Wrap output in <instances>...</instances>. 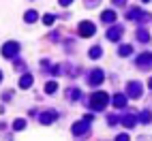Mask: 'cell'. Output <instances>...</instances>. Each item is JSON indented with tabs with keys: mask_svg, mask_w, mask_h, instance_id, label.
I'll return each instance as SVG.
<instances>
[{
	"mask_svg": "<svg viewBox=\"0 0 152 141\" xmlns=\"http://www.w3.org/2000/svg\"><path fill=\"white\" fill-rule=\"evenodd\" d=\"M107 103H109V96L105 92H96V94H92V98H90V107L92 109H103Z\"/></svg>",
	"mask_w": 152,
	"mask_h": 141,
	"instance_id": "6da1fadb",
	"label": "cell"
},
{
	"mask_svg": "<svg viewBox=\"0 0 152 141\" xmlns=\"http://www.w3.org/2000/svg\"><path fill=\"white\" fill-rule=\"evenodd\" d=\"M79 34H82V36H92L94 34V26L90 22H82V26H79Z\"/></svg>",
	"mask_w": 152,
	"mask_h": 141,
	"instance_id": "7a4b0ae2",
	"label": "cell"
},
{
	"mask_svg": "<svg viewBox=\"0 0 152 141\" xmlns=\"http://www.w3.org/2000/svg\"><path fill=\"white\" fill-rule=\"evenodd\" d=\"M90 120H92V118L86 116V118H84V122H79V124L73 126V133H75V135H84V133H86V128H88V122H90Z\"/></svg>",
	"mask_w": 152,
	"mask_h": 141,
	"instance_id": "3957f363",
	"label": "cell"
},
{
	"mask_svg": "<svg viewBox=\"0 0 152 141\" xmlns=\"http://www.w3.org/2000/svg\"><path fill=\"white\" fill-rule=\"evenodd\" d=\"M17 49H19V45H15V43H7V45H4V49H2V54H4L7 58H11V56L17 52Z\"/></svg>",
	"mask_w": 152,
	"mask_h": 141,
	"instance_id": "277c9868",
	"label": "cell"
},
{
	"mask_svg": "<svg viewBox=\"0 0 152 141\" xmlns=\"http://www.w3.org/2000/svg\"><path fill=\"white\" fill-rule=\"evenodd\" d=\"M101 81H103V70H94V73L90 75V84H92V86H99Z\"/></svg>",
	"mask_w": 152,
	"mask_h": 141,
	"instance_id": "5b68a950",
	"label": "cell"
},
{
	"mask_svg": "<svg viewBox=\"0 0 152 141\" xmlns=\"http://www.w3.org/2000/svg\"><path fill=\"white\" fill-rule=\"evenodd\" d=\"M129 94L135 96V98H139V94H141V86H139V84H129Z\"/></svg>",
	"mask_w": 152,
	"mask_h": 141,
	"instance_id": "8992f818",
	"label": "cell"
},
{
	"mask_svg": "<svg viewBox=\"0 0 152 141\" xmlns=\"http://www.w3.org/2000/svg\"><path fill=\"white\" fill-rule=\"evenodd\" d=\"M30 84H32V77H30V75H24L22 81H19V86H22V88H30Z\"/></svg>",
	"mask_w": 152,
	"mask_h": 141,
	"instance_id": "52a82bcc",
	"label": "cell"
},
{
	"mask_svg": "<svg viewBox=\"0 0 152 141\" xmlns=\"http://www.w3.org/2000/svg\"><path fill=\"white\" fill-rule=\"evenodd\" d=\"M124 103H126V98H124L122 94H118V96L114 98V105H116V107H124Z\"/></svg>",
	"mask_w": 152,
	"mask_h": 141,
	"instance_id": "ba28073f",
	"label": "cell"
},
{
	"mask_svg": "<svg viewBox=\"0 0 152 141\" xmlns=\"http://www.w3.org/2000/svg\"><path fill=\"white\" fill-rule=\"evenodd\" d=\"M54 118H56V113H45V116H41V122H43V124H49Z\"/></svg>",
	"mask_w": 152,
	"mask_h": 141,
	"instance_id": "9c48e42d",
	"label": "cell"
},
{
	"mask_svg": "<svg viewBox=\"0 0 152 141\" xmlns=\"http://www.w3.org/2000/svg\"><path fill=\"white\" fill-rule=\"evenodd\" d=\"M56 90H58V86H56V81H49V84L45 86V92H49V94H52V92H56Z\"/></svg>",
	"mask_w": 152,
	"mask_h": 141,
	"instance_id": "30bf717a",
	"label": "cell"
},
{
	"mask_svg": "<svg viewBox=\"0 0 152 141\" xmlns=\"http://www.w3.org/2000/svg\"><path fill=\"white\" fill-rule=\"evenodd\" d=\"M114 19H116V13H111V11L103 13V22H114Z\"/></svg>",
	"mask_w": 152,
	"mask_h": 141,
	"instance_id": "8fae6325",
	"label": "cell"
},
{
	"mask_svg": "<svg viewBox=\"0 0 152 141\" xmlns=\"http://www.w3.org/2000/svg\"><path fill=\"white\" fill-rule=\"evenodd\" d=\"M150 60H152V56H150V54H144V56H139V62H141V64H148Z\"/></svg>",
	"mask_w": 152,
	"mask_h": 141,
	"instance_id": "7c38bea8",
	"label": "cell"
},
{
	"mask_svg": "<svg viewBox=\"0 0 152 141\" xmlns=\"http://www.w3.org/2000/svg\"><path fill=\"white\" fill-rule=\"evenodd\" d=\"M122 122H124V126H133V124H135V118H131V116H129V118L122 120Z\"/></svg>",
	"mask_w": 152,
	"mask_h": 141,
	"instance_id": "4fadbf2b",
	"label": "cell"
},
{
	"mask_svg": "<svg viewBox=\"0 0 152 141\" xmlns=\"http://www.w3.org/2000/svg\"><path fill=\"white\" fill-rule=\"evenodd\" d=\"M34 19H37V13H34V11L26 13V22H34Z\"/></svg>",
	"mask_w": 152,
	"mask_h": 141,
	"instance_id": "5bb4252c",
	"label": "cell"
},
{
	"mask_svg": "<svg viewBox=\"0 0 152 141\" xmlns=\"http://www.w3.org/2000/svg\"><path fill=\"white\" fill-rule=\"evenodd\" d=\"M13 126H15V130H19V128H24V126H26V122H24V120H15V124H13Z\"/></svg>",
	"mask_w": 152,
	"mask_h": 141,
	"instance_id": "9a60e30c",
	"label": "cell"
},
{
	"mask_svg": "<svg viewBox=\"0 0 152 141\" xmlns=\"http://www.w3.org/2000/svg\"><path fill=\"white\" fill-rule=\"evenodd\" d=\"M101 56V47H94L92 52H90V58H99Z\"/></svg>",
	"mask_w": 152,
	"mask_h": 141,
	"instance_id": "2e32d148",
	"label": "cell"
},
{
	"mask_svg": "<svg viewBox=\"0 0 152 141\" xmlns=\"http://www.w3.org/2000/svg\"><path fill=\"white\" fill-rule=\"evenodd\" d=\"M131 54V47H120V56H129Z\"/></svg>",
	"mask_w": 152,
	"mask_h": 141,
	"instance_id": "e0dca14e",
	"label": "cell"
},
{
	"mask_svg": "<svg viewBox=\"0 0 152 141\" xmlns=\"http://www.w3.org/2000/svg\"><path fill=\"white\" fill-rule=\"evenodd\" d=\"M118 34H120V32H118V30H109V39H114V41H116V39H118Z\"/></svg>",
	"mask_w": 152,
	"mask_h": 141,
	"instance_id": "ac0fdd59",
	"label": "cell"
},
{
	"mask_svg": "<svg viewBox=\"0 0 152 141\" xmlns=\"http://www.w3.org/2000/svg\"><path fill=\"white\" fill-rule=\"evenodd\" d=\"M141 122H150V113H148V111L141 113Z\"/></svg>",
	"mask_w": 152,
	"mask_h": 141,
	"instance_id": "d6986e66",
	"label": "cell"
},
{
	"mask_svg": "<svg viewBox=\"0 0 152 141\" xmlns=\"http://www.w3.org/2000/svg\"><path fill=\"white\" fill-rule=\"evenodd\" d=\"M43 22H45V24L49 26V24H52V22H54V17H52V15H45V19H43Z\"/></svg>",
	"mask_w": 152,
	"mask_h": 141,
	"instance_id": "ffe728a7",
	"label": "cell"
},
{
	"mask_svg": "<svg viewBox=\"0 0 152 141\" xmlns=\"http://www.w3.org/2000/svg\"><path fill=\"white\" fill-rule=\"evenodd\" d=\"M116 141H129V137H126V135H118Z\"/></svg>",
	"mask_w": 152,
	"mask_h": 141,
	"instance_id": "44dd1931",
	"label": "cell"
},
{
	"mask_svg": "<svg viewBox=\"0 0 152 141\" xmlns=\"http://www.w3.org/2000/svg\"><path fill=\"white\" fill-rule=\"evenodd\" d=\"M150 88H152V79H150Z\"/></svg>",
	"mask_w": 152,
	"mask_h": 141,
	"instance_id": "7402d4cb",
	"label": "cell"
}]
</instances>
